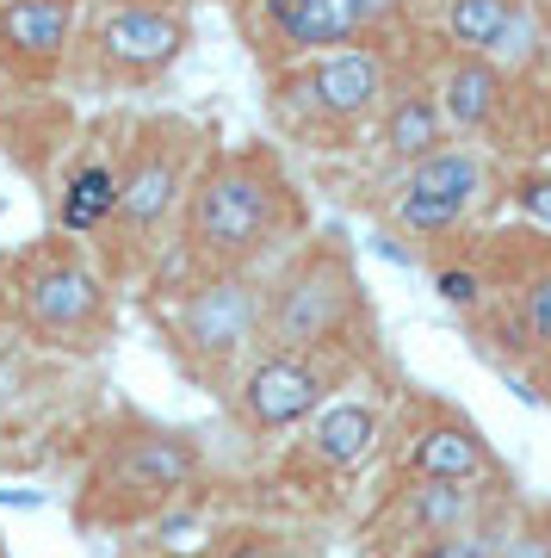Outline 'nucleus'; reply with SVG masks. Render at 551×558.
Returning <instances> with one entry per match:
<instances>
[{
  "label": "nucleus",
  "instance_id": "nucleus-1",
  "mask_svg": "<svg viewBox=\"0 0 551 558\" xmlns=\"http://www.w3.org/2000/svg\"><path fill=\"white\" fill-rule=\"evenodd\" d=\"M273 211H279V193L255 161H217V168H205L198 186H193L186 236H193L198 255L242 260L273 236Z\"/></svg>",
  "mask_w": 551,
  "mask_h": 558
},
{
  "label": "nucleus",
  "instance_id": "nucleus-2",
  "mask_svg": "<svg viewBox=\"0 0 551 558\" xmlns=\"http://www.w3.org/2000/svg\"><path fill=\"white\" fill-rule=\"evenodd\" d=\"M477 186H483V168L472 149H433L396 186V223L415 236H440L477 205Z\"/></svg>",
  "mask_w": 551,
  "mask_h": 558
},
{
  "label": "nucleus",
  "instance_id": "nucleus-3",
  "mask_svg": "<svg viewBox=\"0 0 551 558\" xmlns=\"http://www.w3.org/2000/svg\"><path fill=\"white\" fill-rule=\"evenodd\" d=\"M260 323V304H255V286H242V279H211V286H198L186 311H180V336L193 341L205 360H230L248 348Z\"/></svg>",
  "mask_w": 551,
  "mask_h": 558
},
{
  "label": "nucleus",
  "instance_id": "nucleus-4",
  "mask_svg": "<svg viewBox=\"0 0 551 558\" xmlns=\"http://www.w3.org/2000/svg\"><path fill=\"white\" fill-rule=\"evenodd\" d=\"M341 292H347L341 267H304V274H292L285 286H279V299H273V341L285 348V354L322 341L341 323V304H347Z\"/></svg>",
  "mask_w": 551,
  "mask_h": 558
},
{
  "label": "nucleus",
  "instance_id": "nucleus-5",
  "mask_svg": "<svg viewBox=\"0 0 551 558\" xmlns=\"http://www.w3.org/2000/svg\"><path fill=\"white\" fill-rule=\"evenodd\" d=\"M322 398V379H316V366H304L297 354H273L260 360L248 385H242V416L255 422V428H292L304 422Z\"/></svg>",
  "mask_w": 551,
  "mask_h": 558
},
{
  "label": "nucleus",
  "instance_id": "nucleus-6",
  "mask_svg": "<svg viewBox=\"0 0 551 558\" xmlns=\"http://www.w3.org/2000/svg\"><path fill=\"white\" fill-rule=\"evenodd\" d=\"M193 447L180 435H143V440H124L119 459H112V484L119 490H131V497H168L174 484L193 478Z\"/></svg>",
  "mask_w": 551,
  "mask_h": 558
},
{
  "label": "nucleus",
  "instance_id": "nucleus-7",
  "mask_svg": "<svg viewBox=\"0 0 551 558\" xmlns=\"http://www.w3.org/2000/svg\"><path fill=\"white\" fill-rule=\"evenodd\" d=\"M99 44H106V57L124 62V69H161V62H174L186 32H180V20H168L156 7H124V13L106 20Z\"/></svg>",
  "mask_w": 551,
  "mask_h": 558
},
{
  "label": "nucleus",
  "instance_id": "nucleus-8",
  "mask_svg": "<svg viewBox=\"0 0 551 558\" xmlns=\"http://www.w3.org/2000/svg\"><path fill=\"white\" fill-rule=\"evenodd\" d=\"M69 32H75V0H13V7H0V50H13L25 62L62 57Z\"/></svg>",
  "mask_w": 551,
  "mask_h": 558
},
{
  "label": "nucleus",
  "instance_id": "nucleus-9",
  "mask_svg": "<svg viewBox=\"0 0 551 558\" xmlns=\"http://www.w3.org/2000/svg\"><path fill=\"white\" fill-rule=\"evenodd\" d=\"M378 87H384V69H378L372 50H335V57L316 62L310 75V94L322 112H335V119H359V112H372Z\"/></svg>",
  "mask_w": 551,
  "mask_h": 558
},
{
  "label": "nucleus",
  "instance_id": "nucleus-10",
  "mask_svg": "<svg viewBox=\"0 0 551 558\" xmlns=\"http://www.w3.org/2000/svg\"><path fill=\"white\" fill-rule=\"evenodd\" d=\"M403 465H409L415 478L472 484L477 472L490 465V453H483V440H477L465 422H433V428H421V435H415V447L403 453Z\"/></svg>",
  "mask_w": 551,
  "mask_h": 558
},
{
  "label": "nucleus",
  "instance_id": "nucleus-11",
  "mask_svg": "<svg viewBox=\"0 0 551 558\" xmlns=\"http://www.w3.org/2000/svg\"><path fill=\"white\" fill-rule=\"evenodd\" d=\"M25 311L38 317V329H75V323H87L99 311V286L81 267H44L32 286H25Z\"/></svg>",
  "mask_w": 551,
  "mask_h": 558
},
{
  "label": "nucleus",
  "instance_id": "nucleus-12",
  "mask_svg": "<svg viewBox=\"0 0 551 558\" xmlns=\"http://www.w3.org/2000/svg\"><path fill=\"white\" fill-rule=\"evenodd\" d=\"M267 7V20L285 44L297 50H322V44H347L359 32L354 13H347V0H260Z\"/></svg>",
  "mask_w": 551,
  "mask_h": 558
},
{
  "label": "nucleus",
  "instance_id": "nucleus-13",
  "mask_svg": "<svg viewBox=\"0 0 551 558\" xmlns=\"http://www.w3.org/2000/svg\"><path fill=\"white\" fill-rule=\"evenodd\" d=\"M174 186H180V168L174 156H149L131 168V174L119 180V218L131 223V230H149V223H161V211L174 205Z\"/></svg>",
  "mask_w": 551,
  "mask_h": 558
},
{
  "label": "nucleus",
  "instance_id": "nucleus-14",
  "mask_svg": "<svg viewBox=\"0 0 551 558\" xmlns=\"http://www.w3.org/2000/svg\"><path fill=\"white\" fill-rule=\"evenodd\" d=\"M119 211V174L106 161H87L75 168V180L62 186V230H94Z\"/></svg>",
  "mask_w": 551,
  "mask_h": 558
},
{
  "label": "nucleus",
  "instance_id": "nucleus-15",
  "mask_svg": "<svg viewBox=\"0 0 551 558\" xmlns=\"http://www.w3.org/2000/svg\"><path fill=\"white\" fill-rule=\"evenodd\" d=\"M472 509H477L472 484H446V478H421V490L409 497V521L433 539L458 534V527L472 521Z\"/></svg>",
  "mask_w": 551,
  "mask_h": 558
},
{
  "label": "nucleus",
  "instance_id": "nucleus-16",
  "mask_svg": "<svg viewBox=\"0 0 551 558\" xmlns=\"http://www.w3.org/2000/svg\"><path fill=\"white\" fill-rule=\"evenodd\" d=\"M372 435H378L372 410L366 403H341V410H329V416L316 422V459L322 465H354L372 447Z\"/></svg>",
  "mask_w": 551,
  "mask_h": 558
},
{
  "label": "nucleus",
  "instance_id": "nucleus-17",
  "mask_svg": "<svg viewBox=\"0 0 551 558\" xmlns=\"http://www.w3.org/2000/svg\"><path fill=\"white\" fill-rule=\"evenodd\" d=\"M384 143H391V156L403 161H421L440 149V106L428 100V94H403V100L391 106V119H384Z\"/></svg>",
  "mask_w": 551,
  "mask_h": 558
},
{
  "label": "nucleus",
  "instance_id": "nucleus-18",
  "mask_svg": "<svg viewBox=\"0 0 551 558\" xmlns=\"http://www.w3.org/2000/svg\"><path fill=\"white\" fill-rule=\"evenodd\" d=\"M502 100V75H495L490 62H458L453 75H446V119L453 124H483Z\"/></svg>",
  "mask_w": 551,
  "mask_h": 558
},
{
  "label": "nucleus",
  "instance_id": "nucleus-19",
  "mask_svg": "<svg viewBox=\"0 0 551 558\" xmlns=\"http://www.w3.org/2000/svg\"><path fill=\"white\" fill-rule=\"evenodd\" d=\"M509 20H514L509 0H453V7H446V32H453V44H465V50H495L502 32H509Z\"/></svg>",
  "mask_w": 551,
  "mask_h": 558
},
{
  "label": "nucleus",
  "instance_id": "nucleus-20",
  "mask_svg": "<svg viewBox=\"0 0 551 558\" xmlns=\"http://www.w3.org/2000/svg\"><path fill=\"white\" fill-rule=\"evenodd\" d=\"M527 336L539 348H551V274H539L527 286Z\"/></svg>",
  "mask_w": 551,
  "mask_h": 558
},
{
  "label": "nucleus",
  "instance_id": "nucleus-21",
  "mask_svg": "<svg viewBox=\"0 0 551 558\" xmlns=\"http://www.w3.org/2000/svg\"><path fill=\"white\" fill-rule=\"evenodd\" d=\"M514 205L551 230V174H521V186H514Z\"/></svg>",
  "mask_w": 551,
  "mask_h": 558
},
{
  "label": "nucleus",
  "instance_id": "nucleus-22",
  "mask_svg": "<svg viewBox=\"0 0 551 558\" xmlns=\"http://www.w3.org/2000/svg\"><path fill=\"white\" fill-rule=\"evenodd\" d=\"M415 558H490V539L483 534H446V539H428Z\"/></svg>",
  "mask_w": 551,
  "mask_h": 558
},
{
  "label": "nucleus",
  "instance_id": "nucleus-23",
  "mask_svg": "<svg viewBox=\"0 0 551 558\" xmlns=\"http://www.w3.org/2000/svg\"><path fill=\"white\" fill-rule=\"evenodd\" d=\"M433 292L446 304H477V274L472 267H446V274L433 279Z\"/></svg>",
  "mask_w": 551,
  "mask_h": 558
},
{
  "label": "nucleus",
  "instance_id": "nucleus-24",
  "mask_svg": "<svg viewBox=\"0 0 551 558\" xmlns=\"http://www.w3.org/2000/svg\"><path fill=\"white\" fill-rule=\"evenodd\" d=\"M495 558H551V534L546 527H527V534H514Z\"/></svg>",
  "mask_w": 551,
  "mask_h": 558
},
{
  "label": "nucleus",
  "instance_id": "nucleus-25",
  "mask_svg": "<svg viewBox=\"0 0 551 558\" xmlns=\"http://www.w3.org/2000/svg\"><path fill=\"white\" fill-rule=\"evenodd\" d=\"M391 0H347V13H354V25H366V20H378Z\"/></svg>",
  "mask_w": 551,
  "mask_h": 558
},
{
  "label": "nucleus",
  "instance_id": "nucleus-26",
  "mask_svg": "<svg viewBox=\"0 0 551 558\" xmlns=\"http://www.w3.org/2000/svg\"><path fill=\"white\" fill-rule=\"evenodd\" d=\"M230 558H273V553H267L260 539H242V546H236V553H230Z\"/></svg>",
  "mask_w": 551,
  "mask_h": 558
},
{
  "label": "nucleus",
  "instance_id": "nucleus-27",
  "mask_svg": "<svg viewBox=\"0 0 551 558\" xmlns=\"http://www.w3.org/2000/svg\"><path fill=\"white\" fill-rule=\"evenodd\" d=\"M546 20H551V0H546Z\"/></svg>",
  "mask_w": 551,
  "mask_h": 558
},
{
  "label": "nucleus",
  "instance_id": "nucleus-28",
  "mask_svg": "<svg viewBox=\"0 0 551 558\" xmlns=\"http://www.w3.org/2000/svg\"><path fill=\"white\" fill-rule=\"evenodd\" d=\"M0 7H13V0H0Z\"/></svg>",
  "mask_w": 551,
  "mask_h": 558
}]
</instances>
